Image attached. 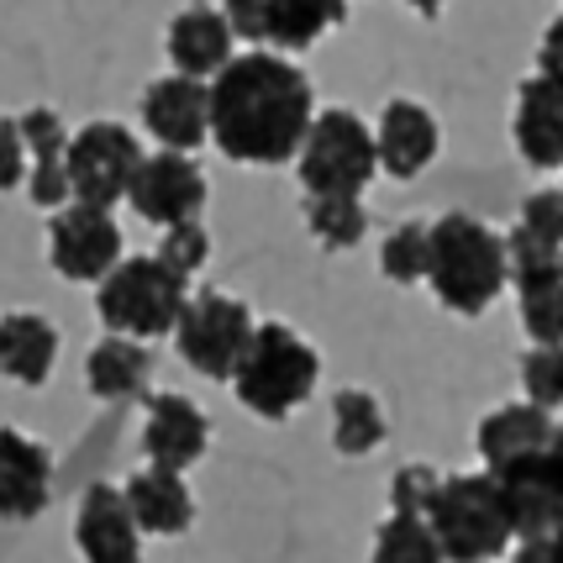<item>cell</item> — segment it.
Returning a JSON list of instances; mask_svg holds the SVG:
<instances>
[{
    "mask_svg": "<svg viewBox=\"0 0 563 563\" xmlns=\"http://www.w3.org/2000/svg\"><path fill=\"white\" fill-rule=\"evenodd\" d=\"M500 490H506V506H511L516 538L521 542H548L563 538V464L553 459V448L527 459V464L495 474Z\"/></svg>",
    "mask_w": 563,
    "mask_h": 563,
    "instance_id": "5bb4252c",
    "label": "cell"
},
{
    "mask_svg": "<svg viewBox=\"0 0 563 563\" xmlns=\"http://www.w3.org/2000/svg\"><path fill=\"white\" fill-rule=\"evenodd\" d=\"M126 206L147 221V227H179V221H200L206 211V174L190 153H169V147H158V153H147L137 179H132V196Z\"/></svg>",
    "mask_w": 563,
    "mask_h": 563,
    "instance_id": "7c38bea8",
    "label": "cell"
},
{
    "mask_svg": "<svg viewBox=\"0 0 563 563\" xmlns=\"http://www.w3.org/2000/svg\"><path fill=\"white\" fill-rule=\"evenodd\" d=\"M553 438H559L553 411H542L532 400H516V406H495L490 417L479 421L474 448H479V459H485V474H506V468L548 453Z\"/></svg>",
    "mask_w": 563,
    "mask_h": 563,
    "instance_id": "ac0fdd59",
    "label": "cell"
},
{
    "mask_svg": "<svg viewBox=\"0 0 563 563\" xmlns=\"http://www.w3.org/2000/svg\"><path fill=\"white\" fill-rule=\"evenodd\" d=\"M306 227H311V238H317L321 247H332V253L358 247L368 232L364 196H306Z\"/></svg>",
    "mask_w": 563,
    "mask_h": 563,
    "instance_id": "4316f807",
    "label": "cell"
},
{
    "mask_svg": "<svg viewBox=\"0 0 563 563\" xmlns=\"http://www.w3.org/2000/svg\"><path fill=\"white\" fill-rule=\"evenodd\" d=\"M26 174H32V158H26V137L16 117H0V190H16Z\"/></svg>",
    "mask_w": 563,
    "mask_h": 563,
    "instance_id": "836d02e7",
    "label": "cell"
},
{
    "mask_svg": "<svg viewBox=\"0 0 563 563\" xmlns=\"http://www.w3.org/2000/svg\"><path fill=\"white\" fill-rule=\"evenodd\" d=\"M368 563H448L442 559V542L432 532L427 516H395L374 532V553Z\"/></svg>",
    "mask_w": 563,
    "mask_h": 563,
    "instance_id": "83f0119b",
    "label": "cell"
},
{
    "mask_svg": "<svg viewBox=\"0 0 563 563\" xmlns=\"http://www.w3.org/2000/svg\"><path fill=\"white\" fill-rule=\"evenodd\" d=\"M48 264L58 279L74 285H100L122 264V227L100 206H64L48 221Z\"/></svg>",
    "mask_w": 563,
    "mask_h": 563,
    "instance_id": "30bf717a",
    "label": "cell"
},
{
    "mask_svg": "<svg viewBox=\"0 0 563 563\" xmlns=\"http://www.w3.org/2000/svg\"><path fill=\"white\" fill-rule=\"evenodd\" d=\"M516 232H521L527 243L548 247V253H563V190H538V196L521 200Z\"/></svg>",
    "mask_w": 563,
    "mask_h": 563,
    "instance_id": "4dcf8cb0",
    "label": "cell"
},
{
    "mask_svg": "<svg viewBox=\"0 0 563 563\" xmlns=\"http://www.w3.org/2000/svg\"><path fill=\"white\" fill-rule=\"evenodd\" d=\"M506 253H511L521 332L532 338V347H563V253L527 243L521 232L506 238Z\"/></svg>",
    "mask_w": 563,
    "mask_h": 563,
    "instance_id": "8fae6325",
    "label": "cell"
},
{
    "mask_svg": "<svg viewBox=\"0 0 563 563\" xmlns=\"http://www.w3.org/2000/svg\"><path fill=\"white\" fill-rule=\"evenodd\" d=\"M74 542L85 563H143V527L126 506V490L90 485L74 511Z\"/></svg>",
    "mask_w": 563,
    "mask_h": 563,
    "instance_id": "9a60e30c",
    "label": "cell"
},
{
    "mask_svg": "<svg viewBox=\"0 0 563 563\" xmlns=\"http://www.w3.org/2000/svg\"><path fill=\"white\" fill-rule=\"evenodd\" d=\"M321 379V353L295 327L285 321H264L258 338L247 347L243 368L232 379V395L243 400L253 417L264 421H290Z\"/></svg>",
    "mask_w": 563,
    "mask_h": 563,
    "instance_id": "5b68a950",
    "label": "cell"
},
{
    "mask_svg": "<svg viewBox=\"0 0 563 563\" xmlns=\"http://www.w3.org/2000/svg\"><path fill=\"white\" fill-rule=\"evenodd\" d=\"M190 306V279L179 269H169L158 253L153 258H122L117 269L96 285V317L106 332L117 338H137V343H153V338H174V327Z\"/></svg>",
    "mask_w": 563,
    "mask_h": 563,
    "instance_id": "3957f363",
    "label": "cell"
},
{
    "mask_svg": "<svg viewBox=\"0 0 563 563\" xmlns=\"http://www.w3.org/2000/svg\"><path fill=\"white\" fill-rule=\"evenodd\" d=\"M147 374H153V353L137 338H117L106 332L90 353H85V385L96 400H132L143 395Z\"/></svg>",
    "mask_w": 563,
    "mask_h": 563,
    "instance_id": "d4e9b609",
    "label": "cell"
},
{
    "mask_svg": "<svg viewBox=\"0 0 563 563\" xmlns=\"http://www.w3.org/2000/svg\"><path fill=\"white\" fill-rule=\"evenodd\" d=\"M295 164H300L306 196H364L368 179L379 174V143L364 117L332 106V111H317V126Z\"/></svg>",
    "mask_w": 563,
    "mask_h": 563,
    "instance_id": "8992f818",
    "label": "cell"
},
{
    "mask_svg": "<svg viewBox=\"0 0 563 563\" xmlns=\"http://www.w3.org/2000/svg\"><path fill=\"white\" fill-rule=\"evenodd\" d=\"M143 143L122 122H85L69 143V185L79 206L111 211L117 200L132 196V179L143 169Z\"/></svg>",
    "mask_w": 563,
    "mask_h": 563,
    "instance_id": "ba28073f",
    "label": "cell"
},
{
    "mask_svg": "<svg viewBox=\"0 0 563 563\" xmlns=\"http://www.w3.org/2000/svg\"><path fill=\"white\" fill-rule=\"evenodd\" d=\"M538 74H548V79H563V16H559V22H548V32H542V43H538Z\"/></svg>",
    "mask_w": 563,
    "mask_h": 563,
    "instance_id": "e575fe53",
    "label": "cell"
},
{
    "mask_svg": "<svg viewBox=\"0 0 563 563\" xmlns=\"http://www.w3.org/2000/svg\"><path fill=\"white\" fill-rule=\"evenodd\" d=\"M253 338H258V321L238 295L200 290L190 295L185 317L174 327V353L196 368L200 379H238Z\"/></svg>",
    "mask_w": 563,
    "mask_h": 563,
    "instance_id": "52a82bcc",
    "label": "cell"
},
{
    "mask_svg": "<svg viewBox=\"0 0 563 563\" xmlns=\"http://www.w3.org/2000/svg\"><path fill=\"white\" fill-rule=\"evenodd\" d=\"M206 448H211V421H206V411L190 395H174V390L147 395V421H143L147 464L185 474L190 464L206 459Z\"/></svg>",
    "mask_w": 563,
    "mask_h": 563,
    "instance_id": "2e32d148",
    "label": "cell"
},
{
    "mask_svg": "<svg viewBox=\"0 0 563 563\" xmlns=\"http://www.w3.org/2000/svg\"><path fill=\"white\" fill-rule=\"evenodd\" d=\"M511 137L532 169H563V79H548V74L521 79Z\"/></svg>",
    "mask_w": 563,
    "mask_h": 563,
    "instance_id": "ffe728a7",
    "label": "cell"
},
{
    "mask_svg": "<svg viewBox=\"0 0 563 563\" xmlns=\"http://www.w3.org/2000/svg\"><path fill=\"white\" fill-rule=\"evenodd\" d=\"M516 563H563V538L521 542V548H516Z\"/></svg>",
    "mask_w": 563,
    "mask_h": 563,
    "instance_id": "d590c367",
    "label": "cell"
},
{
    "mask_svg": "<svg viewBox=\"0 0 563 563\" xmlns=\"http://www.w3.org/2000/svg\"><path fill=\"white\" fill-rule=\"evenodd\" d=\"M122 490H126V506H132V516H137V527H143L147 538H179V532H190L196 495H190V485H185L174 468L147 464L126 479Z\"/></svg>",
    "mask_w": 563,
    "mask_h": 563,
    "instance_id": "603a6c76",
    "label": "cell"
},
{
    "mask_svg": "<svg viewBox=\"0 0 563 563\" xmlns=\"http://www.w3.org/2000/svg\"><path fill=\"white\" fill-rule=\"evenodd\" d=\"M232 26L221 16L217 5H185L179 16L169 22V37H164V48H169V64L174 74H190V79H217L238 53H232Z\"/></svg>",
    "mask_w": 563,
    "mask_h": 563,
    "instance_id": "7402d4cb",
    "label": "cell"
},
{
    "mask_svg": "<svg viewBox=\"0 0 563 563\" xmlns=\"http://www.w3.org/2000/svg\"><path fill=\"white\" fill-rule=\"evenodd\" d=\"M427 521L448 563H495L516 542L511 506L495 474H442Z\"/></svg>",
    "mask_w": 563,
    "mask_h": 563,
    "instance_id": "277c9868",
    "label": "cell"
},
{
    "mask_svg": "<svg viewBox=\"0 0 563 563\" xmlns=\"http://www.w3.org/2000/svg\"><path fill=\"white\" fill-rule=\"evenodd\" d=\"M427 285L459 317L490 311L500 300V290L511 285L506 238H495L490 227L479 217H468V211H448L442 221H432V269H427Z\"/></svg>",
    "mask_w": 563,
    "mask_h": 563,
    "instance_id": "7a4b0ae2",
    "label": "cell"
},
{
    "mask_svg": "<svg viewBox=\"0 0 563 563\" xmlns=\"http://www.w3.org/2000/svg\"><path fill=\"white\" fill-rule=\"evenodd\" d=\"M137 111H143V126L153 132V143H164L169 153H196L211 137V85L206 79L164 74L143 90Z\"/></svg>",
    "mask_w": 563,
    "mask_h": 563,
    "instance_id": "4fadbf2b",
    "label": "cell"
},
{
    "mask_svg": "<svg viewBox=\"0 0 563 563\" xmlns=\"http://www.w3.org/2000/svg\"><path fill=\"white\" fill-rule=\"evenodd\" d=\"M442 474L432 464H406L390 474V511L395 516H427L432 511V495H438Z\"/></svg>",
    "mask_w": 563,
    "mask_h": 563,
    "instance_id": "1f68e13d",
    "label": "cell"
},
{
    "mask_svg": "<svg viewBox=\"0 0 563 563\" xmlns=\"http://www.w3.org/2000/svg\"><path fill=\"white\" fill-rule=\"evenodd\" d=\"M317 126V90L290 58L269 48L238 53L211 79V143L232 164L274 169L300 158V147Z\"/></svg>",
    "mask_w": 563,
    "mask_h": 563,
    "instance_id": "6da1fadb",
    "label": "cell"
},
{
    "mask_svg": "<svg viewBox=\"0 0 563 563\" xmlns=\"http://www.w3.org/2000/svg\"><path fill=\"white\" fill-rule=\"evenodd\" d=\"M379 269L390 285H421L432 269V221H400L379 247Z\"/></svg>",
    "mask_w": 563,
    "mask_h": 563,
    "instance_id": "f1b7e54d",
    "label": "cell"
},
{
    "mask_svg": "<svg viewBox=\"0 0 563 563\" xmlns=\"http://www.w3.org/2000/svg\"><path fill=\"white\" fill-rule=\"evenodd\" d=\"M158 258H164L169 269H179L185 279H190L196 269H206V258H211L206 227H200V221H179V227H169V232H164V247H158Z\"/></svg>",
    "mask_w": 563,
    "mask_h": 563,
    "instance_id": "d6a6232c",
    "label": "cell"
},
{
    "mask_svg": "<svg viewBox=\"0 0 563 563\" xmlns=\"http://www.w3.org/2000/svg\"><path fill=\"white\" fill-rule=\"evenodd\" d=\"M553 459L563 464V427H559V438H553Z\"/></svg>",
    "mask_w": 563,
    "mask_h": 563,
    "instance_id": "74e56055",
    "label": "cell"
},
{
    "mask_svg": "<svg viewBox=\"0 0 563 563\" xmlns=\"http://www.w3.org/2000/svg\"><path fill=\"white\" fill-rule=\"evenodd\" d=\"M53 500V453L16 427H0V521H37Z\"/></svg>",
    "mask_w": 563,
    "mask_h": 563,
    "instance_id": "e0dca14e",
    "label": "cell"
},
{
    "mask_svg": "<svg viewBox=\"0 0 563 563\" xmlns=\"http://www.w3.org/2000/svg\"><path fill=\"white\" fill-rule=\"evenodd\" d=\"M53 364H58V332H53L48 317L37 311H5L0 317V374L11 385H48Z\"/></svg>",
    "mask_w": 563,
    "mask_h": 563,
    "instance_id": "cb8c5ba5",
    "label": "cell"
},
{
    "mask_svg": "<svg viewBox=\"0 0 563 563\" xmlns=\"http://www.w3.org/2000/svg\"><path fill=\"white\" fill-rule=\"evenodd\" d=\"M521 390H527L532 406L559 411L563 406V347H532L521 358Z\"/></svg>",
    "mask_w": 563,
    "mask_h": 563,
    "instance_id": "f546056e",
    "label": "cell"
},
{
    "mask_svg": "<svg viewBox=\"0 0 563 563\" xmlns=\"http://www.w3.org/2000/svg\"><path fill=\"white\" fill-rule=\"evenodd\" d=\"M406 5H417L421 16H438V11H442V5H448V0H406Z\"/></svg>",
    "mask_w": 563,
    "mask_h": 563,
    "instance_id": "8d00e7d4",
    "label": "cell"
},
{
    "mask_svg": "<svg viewBox=\"0 0 563 563\" xmlns=\"http://www.w3.org/2000/svg\"><path fill=\"white\" fill-rule=\"evenodd\" d=\"M332 442L343 459H364L385 442V411L368 390H338L332 395Z\"/></svg>",
    "mask_w": 563,
    "mask_h": 563,
    "instance_id": "484cf974",
    "label": "cell"
},
{
    "mask_svg": "<svg viewBox=\"0 0 563 563\" xmlns=\"http://www.w3.org/2000/svg\"><path fill=\"white\" fill-rule=\"evenodd\" d=\"M22 137H26V158H32V174H26V196L43 211H64V200H74L69 185V132L53 117L48 106H32L22 117Z\"/></svg>",
    "mask_w": 563,
    "mask_h": 563,
    "instance_id": "44dd1931",
    "label": "cell"
},
{
    "mask_svg": "<svg viewBox=\"0 0 563 563\" xmlns=\"http://www.w3.org/2000/svg\"><path fill=\"white\" fill-rule=\"evenodd\" d=\"M374 143H379V169L390 174V179H417V174H427L432 169V158H438L442 126L421 100L400 96L379 111Z\"/></svg>",
    "mask_w": 563,
    "mask_h": 563,
    "instance_id": "d6986e66",
    "label": "cell"
},
{
    "mask_svg": "<svg viewBox=\"0 0 563 563\" xmlns=\"http://www.w3.org/2000/svg\"><path fill=\"white\" fill-rule=\"evenodd\" d=\"M227 26L253 48H317L347 22V0H221Z\"/></svg>",
    "mask_w": 563,
    "mask_h": 563,
    "instance_id": "9c48e42d",
    "label": "cell"
}]
</instances>
